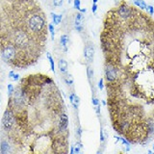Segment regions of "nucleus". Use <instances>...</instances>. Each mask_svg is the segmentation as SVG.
Listing matches in <instances>:
<instances>
[{
    "label": "nucleus",
    "mask_w": 154,
    "mask_h": 154,
    "mask_svg": "<svg viewBox=\"0 0 154 154\" xmlns=\"http://www.w3.org/2000/svg\"><path fill=\"white\" fill-rule=\"evenodd\" d=\"M52 2L55 7H61L64 3V0H52Z\"/></svg>",
    "instance_id": "22"
},
{
    "label": "nucleus",
    "mask_w": 154,
    "mask_h": 154,
    "mask_svg": "<svg viewBox=\"0 0 154 154\" xmlns=\"http://www.w3.org/2000/svg\"><path fill=\"white\" fill-rule=\"evenodd\" d=\"M83 22H84V16L82 14V13L76 14L75 18H74V25L76 26H83Z\"/></svg>",
    "instance_id": "12"
},
{
    "label": "nucleus",
    "mask_w": 154,
    "mask_h": 154,
    "mask_svg": "<svg viewBox=\"0 0 154 154\" xmlns=\"http://www.w3.org/2000/svg\"><path fill=\"white\" fill-rule=\"evenodd\" d=\"M65 81H66V83L67 85H72V84H73V79H72L71 75H67L65 78Z\"/></svg>",
    "instance_id": "23"
},
{
    "label": "nucleus",
    "mask_w": 154,
    "mask_h": 154,
    "mask_svg": "<svg viewBox=\"0 0 154 154\" xmlns=\"http://www.w3.org/2000/svg\"><path fill=\"white\" fill-rule=\"evenodd\" d=\"M58 67L61 71V73H66L67 71V67H69V64L65 59H60L58 62Z\"/></svg>",
    "instance_id": "10"
},
{
    "label": "nucleus",
    "mask_w": 154,
    "mask_h": 154,
    "mask_svg": "<svg viewBox=\"0 0 154 154\" xmlns=\"http://www.w3.org/2000/svg\"><path fill=\"white\" fill-rule=\"evenodd\" d=\"M73 7H74V9L79 10L80 11V9H81V1L80 0H73Z\"/></svg>",
    "instance_id": "21"
},
{
    "label": "nucleus",
    "mask_w": 154,
    "mask_h": 154,
    "mask_svg": "<svg viewBox=\"0 0 154 154\" xmlns=\"http://www.w3.org/2000/svg\"><path fill=\"white\" fill-rule=\"evenodd\" d=\"M102 103H103V105H106V101L103 100V101H102Z\"/></svg>",
    "instance_id": "35"
},
{
    "label": "nucleus",
    "mask_w": 154,
    "mask_h": 154,
    "mask_svg": "<svg viewBox=\"0 0 154 154\" xmlns=\"http://www.w3.org/2000/svg\"><path fill=\"white\" fill-rule=\"evenodd\" d=\"M14 123H16V117H14L13 110L9 108L5 111V113L3 115V119H2L3 127L6 130H10L14 125Z\"/></svg>",
    "instance_id": "4"
},
{
    "label": "nucleus",
    "mask_w": 154,
    "mask_h": 154,
    "mask_svg": "<svg viewBox=\"0 0 154 154\" xmlns=\"http://www.w3.org/2000/svg\"><path fill=\"white\" fill-rule=\"evenodd\" d=\"M95 112H96V114H97V115L100 114V106L99 105L95 106Z\"/></svg>",
    "instance_id": "31"
},
{
    "label": "nucleus",
    "mask_w": 154,
    "mask_h": 154,
    "mask_svg": "<svg viewBox=\"0 0 154 154\" xmlns=\"http://www.w3.org/2000/svg\"><path fill=\"white\" fill-rule=\"evenodd\" d=\"M153 150H154V146H153Z\"/></svg>",
    "instance_id": "37"
},
{
    "label": "nucleus",
    "mask_w": 154,
    "mask_h": 154,
    "mask_svg": "<svg viewBox=\"0 0 154 154\" xmlns=\"http://www.w3.org/2000/svg\"><path fill=\"white\" fill-rule=\"evenodd\" d=\"M105 77L109 83H113L119 77V70L113 64H107L105 66Z\"/></svg>",
    "instance_id": "6"
},
{
    "label": "nucleus",
    "mask_w": 154,
    "mask_h": 154,
    "mask_svg": "<svg viewBox=\"0 0 154 154\" xmlns=\"http://www.w3.org/2000/svg\"><path fill=\"white\" fill-rule=\"evenodd\" d=\"M75 29H76V30L78 31V32H82V31H83V26H76Z\"/></svg>",
    "instance_id": "32"
},
{
    "label": "nucleus",
    "mask_w": 154,
    "mask_h": 154,
    "mask_svg": "<svg viewBox=\"0 0 154 154\" xmlns=\"http://www.w3.org/2000/svg\"><path fill=\"white\" fill-rule=\"evenodd\" d=\"M134 4L136 5L137 7L141 8V9H143V10L146 9V7H147L146 3L144 2V0H134Z\"/></svg>",
    "instance_id": "15"
},
{
    "label": "nucleus",
    "mask_w": 154,
    "mask_h": 154,
    "mask_svg": "<svg viewBox=\"0 0 154 154\" xmlns=\"http://www.w3.org/2000/svg\"><path fill=\"white\" fill-rule=\"evenodd\" d=\"M134 10L132 7L128 6L126 4H122L118 8L117 14L119 18H122V20H129L130 18H132Z\"/></svg>",
    "instance_id": "5"
},
{
    "label": "nucleus",
    "mask_w": 154,
    "mask_h": 154,
    "mask_svg": "<svg viewBox=\"0 0 154 154\" xmlns=\"http://www.w3.org/2000/svg\"><path fill=\"white\" fill-rule=\"evenodd\" d=\"M119 141L122 142V143L124 144V146H130V143L127 141L126 139H124V138H119Z\"/></svg>",
    "instance_id": "27"
},
{
    "label": "nucleus",
    "mask_w": 154,
    "mask_h": 154,
    "mask_svg": "<svg viewBox=\"0 0 154 154\" xmlns=\"http://www.w3.org/2000/svg\"><path fill=\"white\" fill-rule=\"evenodd\" d=\"M87 12V9H80V13H86Z\"/></svg>",
    "instance_id": "33"
},
{
    "label": "nucleus",
    "mask_w": 154,
    "mask_h": 154,
    "mask_svg": "<svg viewBox=\"0 0 154 154\" xmlns=\"http://www.w3.org/2000/svg\"><path fill=\"white\" fill-rule=\"evenodd\" d=\"M103 87H104V85H103V78H100V80L98 82V88L100 90H103Z\"/></svg>",
    "instance_id": "30"
},
{
    "label": "nucleus",
    "mask_w": 154,
    "mask_h": 154,
    "mask_svg": "<svg viewBox=\"0 0 154 154\" xmlns=\"http://www.w3.org/2000/svg\"><path fill=\"white\" fill-rule=\"evenodd\" d=\"M98 0H93V3H97Z\"/></svg>",
    "instance_id": "34"
},
{
    "label": "nucleus",
    "mask_w": 154,
    "mask_h": 154,
    "mask_svg": "<svg viewBox=\"0 0 154 154\" xmlns=\"http://www.w3.org/2000/svg\"><path fill=\"white\" fill-rule=\"evenodd\" d=\"M14 93V86L12 84H8V94L11 96Z\"/></svg>",
    "instance_id": "24"
},
{
    "label": "nucleus",
    "mask_w": 154,
    "mask_h": 154,
    "mask_svg": "<svg viewBox=\"0 0 154 154\" xmlns=\"http://www.w3.org/2000/svg\"><path fill=\"white\" fill-rule=\"evenodd\" d=\"M146 11H148L149 14H151V16H152V14H154V8H153V6H151V5H147Z\"/></svg>",
    "instance_id": "25"
},
{
    "label": "nucleus",
    "mask_w": 154,
    "mask_h": 154,
    "mask_svg": "<svg viewBox=\"0 0 154 154\" xmlns=\"http://www.w3.org/2000/svg\"><path fill=\"white\" fill-rule=\"evenodd\" d=\"M81 148H82V144L80 143H76L73 146V151H74V153H79L80 150H81Z\"/></svg>",
    "instance_id": "20"
},
{
    "label": "nucleus",
    "mask_w": 154,
    "mask_h": 154,
    "mask_svg": "<svg viewBox=\"0 0 154 154\" xmlns=\"http://www.w3.org/2000/svg\"><path fill=\"white\" fill-rule=\"evenodd\" d=\"M46 55H47V58H48V60H49V63H50V67H51V70L54 72L55 73V66H54V60H53V58L51 57L50 55V53L49 52H47L46 53Z\"/></svg>",
    "instance_id": "16"
},
{
    "label": "nucleus",
    "mask_w": 154,
    "mask_h": 154,
    "mask_svg": "<svg viewBox=\"0 0 154 154\" xmlns=\"http://www.w3.org/2000/svg\"><path fill=\"white\" fill-rule=\"evenodd\" d=\"M9 78L13 81H17L19 79V74L16 73V72L12 70V71L9 72Z\"/></svg>",
    "instance_id": "17"
},
{
    "label": "nucleus",
    "mask_w": 154,
    "mask_h": 154,
    "mask_svg": "<svg viewBox=\"0 0 154 154\" xmlns=\"http://www.w3.org/2000/svg\"><path fill=\"white\" fill-rule=\"evenodd\" d=\"M105 141V136H104V130L103 128L100 129V142L103 143Z\"/></svg>",
    "instance_id": "26"
},
{
    "label": "nucleus",
    "mask_w": 154,
    "mask_h": 154,
    "mask_svg": "<svg viewBox=\"0 0 154 154\" xmlns=\"http://www.w3.org/2000/svg\"><path fill=\"white\" fill-rule=\"evenodd\" d=\"M91 103H93V105H94V106H97V105H99V100L96 97H93L91 98Z\"/></svg>",
    "instance_id": "28"
},
{
    "label": "nucleus",
    "mask_w": 154,
    "mask_h": 154,
    "mask_svg": "<svg viewBox=\"0 0 154 154\" xmlns=\"http://www.w3.org/2000/svg\"><path fill=\"white\" fill-rule=\"evenodd\" d=\"M69 36L67 35H62L61 36V38H60V42H61V45L63 47V49L65 51L67 50V45H69Z\"/></svg>",
    "instance_id": "11"
},
{
    "label": "nucleus",
    "mask_w": 154,
    "mask_h": 154,
    "mask_svg": "<svg viewBox=\"0 0 154 154\" xmlns=\"http://www.w3.org/2000/svg\"><path fill=\"white\" fill-rule=\"evenodd\" d=\"M94 75V69L91 67V66H89L87 67V76H88L89 79H91Z\"/></svg>",
    "instance_id": "18"
},
{
    "label": "nucleus",
    "mask_w": 154,
    "mask_h": 154,
    "mask_svg": "<svg viewBox=\"0 0 154 154\" xmlns=\"http://www.w3.org/2000/svg\"><path fill=\"white\" fill-rule=\"evenodd\" d=\"M26 25L28 31H30L34 34H38L45 29V20L42 14H33L32 16L29 17Z\"/></svg>",
    "instance_id": "1"
},
{
    "label": "nucleus",
    "mask_w": 154,
    "mask_h": 154,
    "mask_svg": "<svg viewBox=\"0 0 154 154\" xmlns=\"http://www.w3.org/2000/svg\"><path fill=\"white\" fill-rule=\"evenodd\" d=\"M30 42H31L30 36H29L27 31L22 30V29H18V30L14 32L13 43L18 48V49H20V50L26 49V48L30 45Z\"/></svg>",
    "instance_id": "2"
},
{
    "label": "nucleus",
    "mask_w": 154,
    "mask_h": 154,
    "mask_svg": "<svg viewBox=\"0 0 154 154\" xmlns=\"http://www.w3.org/2000/svg\"><path fill=\"white\" fill-rule=\"evenodd\" d=\"M0 103H1V95H0Z\"/></svg>",
    "instance_id": "36"
},
{
    "label": "nucleus",
    "mask_w": 154,
    "mask_h": 154,
    "mask_svg": "<svg viewBox=\"0 0 154 154\" xmlns=\"http://www.w3.org/2000/svg\"><path fill=\"white\" fill-rule=\"evenodd\" d=\"M48 29H49V32L51 34L52 40H54V37H55V29H54V26H53V24H51V23L48 24Z\"/></svg>",
    "instance_id": "19"
},
{
    "label": "nucleus",
    "mask_w": 154,
    "mask_h": 154,
    "mask_svg": "<svg viewBox=\"0 0 154 154\" xmlns=\"http://www.w3.org/2000/svg\"><path fill=\"white\" fill-rule=\"evenodd\" d=\"M18 48L12 42H7L1 48V56L2 59L7 63L16 62L17 58L18 57L17 53Z\"/></svg>",
    "instance_id": "3"
},
{
    "label": "nucleus",
    "mask_w": 154,
    "mask_h": 154,
    "mask_svg": "<svg viewBox=\"0 0 154 154\" xmlns=\"http://www.w3.org/2000/svg\"><path fill=\"white\" fill-rule=\"evenodd\" d=\"M67 124H69V119L66 114H62L59 120V130L60 132H64L67 128Z\"/></svg>",
    "instance_id": "8"
},
{
    "label": "nucleus",
    "mask_w": 154,
    "mask_h": 154,
    "mask_svg": "<svg viewBox=\"0 0 154 154\" xmlns=\"http://www.w3.org/2000/svg\"><path fill=\"white\" fill-rule=\"evenodd\" d=\"M0 151H1V153H8V152H10V146H9L8 142L3 141L1 143V146H0Z\"/></svg>",
    "instance_id": "14"
},
{
    "label": "nucleus",
    "mask_w": 154,
    "mask_h": 154,
    "mask_svg": "<svg viewBox=\"0 0 154 154\" xmlns=\"http://www.w3.org/2000/svg\"><path fill=\"white\" fill-rule=\"evenodd\" d=\"M84 58L88 64H91L94 58V45H87L84 48Z\"/></svg>",
    "instance_id": "7"
},
{
    "label": "nucleus",
    "mask_w": 154,
    "mask_h": 154,
    "mask_svg": "<svg viewBox=\"0 0 154 154\" xmlns=\"http://www.w3.org/2000/svg\"><path fill=\"white\" fill-rule=\"evenodd\" d=\"M50 16L52 17L53 23H54L55 25H58V24H60V22L62 21V19H63V16H62V14H54V13H51Z\"/></svg>",
    "instance_id": "13"
},
{
    "label": "nucleus",
    "mask_w": 154,
    "mask_h": 154,
    "mask_svg": "<svg viewBox=\"0 0 154 154\" xmlns=\"http://www.w3.org/2000/svg\"><path fill=\"white\" fill-rule=\"evenodd\" d=\"M96 11H97V5H96V3H93V6H91V12H93L94 14H95Z\"/></svg>",
    "instance_id": "29"
},
{
    "label": "nucleus",
    "mask_w": 154,
    "mask_h": 154,
    "mask_svg": "<svg viewBox=\"0 0 154 154\" xmlns=\"http://www.w3.org/2000/svg\"><path fill=\"white\" fill-rule=\"evenodd\" d=\"M69 101L71 105L73 106L74 109H77L79 107V103H80V100H79V97L77 96L74 93H71L70 95H69Z\"/></svg>",
    "instance_id": "9"
}]
</instances>
